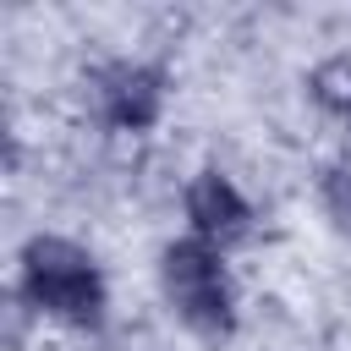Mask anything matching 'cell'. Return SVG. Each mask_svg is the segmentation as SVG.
Segmentation results:
<instances>
[{"label": "cell", "instance_id": "5b68a950", "mask_svg": "<svg viewBox=\"0 0 351 351\" xmlns=\"http://www.w3.org/2000/svg\"><path fill=\"white\" fill-rule=\"evenodd\" d=\"M324 203H329L335 225H340V230L351 236V154L329 165V181H324Z\"/></svg>", "mask_w": 351, "mask_h": 351}, {"label": "cell", "instance_id": "6da1fadb", "mask_svg": "<svg viewBox=\"0 0 351 351\" xmlns=\"http://www.w3.org/2000/svg\"><path fill=\"white\" fill-rule=\"evenodd\" d=\"M22 280H27V296L38 307H49L55 318H66V324H99V313H104V285H99L93 258L82 247L60 241V236L27 241Z\"/></svg>", "mask_w": 351, "mask_h": 351}, {"label": "cell", "instance_id": "3957f363", "mask_svg": "<svg viewBox=\"0 0 351 351\" xmlns=\"http://www.w3.org/2000/svg\"><path fill=\"white\" fill-rule=\"evenodd\" d=\"M186 214H192L197 236H208V241H236V236H247V219H252L247 203H241V192H236L219 170H208V176L192 181Z\"/></svg>", "mask_w": 351, "mask_h": 351}, {"label": "cell", "instance_id": "277c9868", "mask_svg": "<svg viewBox=\"0 0 351 351\" xmlns=\"http://www.w3.org/2000/svg\"><path fill=\"white\" fill-rule=\"evenodd\" d=\"M99 93H104V115L115 126H132L137 132V126H148L159 115V77L148 66H115Z\"/></svg>", "mask_w": 351, "mask_h": 351}, {"label": "cell", "instance_id": "7a4b0ae2", "mask_svg": "<svg viewBox=\"0 0 351 351\" xmlns=\"http://www.w3.org/2000/svg\"><path fill=\"white\" fill-rule=\"evenodd\" d=\"M165 291L197 335H230V280L203 241H176L165 252Z\"/></svg>", "mask_w": 351, "mask_h": 351}, {"label": "cell", "instance_id": "8992f818", "mask_svg": "<svg viewBox=\"0 0 351 351\" xmlns=\"http://www.w3.org/2000/svg\"><path fill=\"white\" fill-rule=\"evenodd\" d=\"M318 99L335 115H351V60H335V66L318 71Z\"/></svg>", "mask_w": 351, "mask_h": 351}]
</instances>
